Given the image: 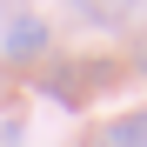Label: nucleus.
I'll return each mask as SVG.
<instances>
[{"instance_id": "nucleus-2", "label": "nucleus", "mask_w": 147, "mask_h": 147, "mask_svg": "<svg viewBox=\"0 0 147 147\" xmlns=\"http://www.w3.org/2000/svg\"><path fill=\"white\" fill-rule=\"evenodd\" d=\"M94 147H147V107H134V114H120V120H107Z\"/></svg>"}, {"instance_id": "nucleus-3", "label": "nucleus", "mask_w": 147, "mask_h": 147, "mask_svg": "<svg viewBox=\"0 0 147 147\" xmlns=\"http://www.w3.org/2000/svg\"><path fill=\"white\" fill-rule=\"evenodd\" d=\"M80 7H100V0H80Z\"/></svg>"}, {"instance_id": "nucleus-1", "label": "nucleus", "mask_w": 147, "mask_h": 147, "mask_svg": "<svg viewBox=\"0 0 147 147\" xmlns=\"http://www.w3.org/2000/svg\"><path fill=\"white\" fill-rule=\"evenodd\" d=\"M47 54V20L40 13H13L7 20V60H40Z\"/></svg>"}]
</instances>
